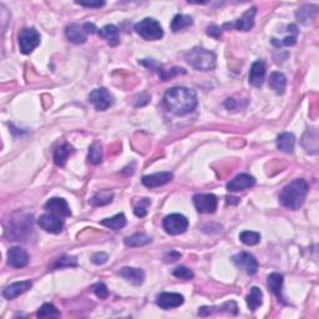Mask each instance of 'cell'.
Wrapping results in <instances>:
<instances>
[{"label":"cell","instance_id":"6da1fadb","mask_svg":"<svg viewBox=\"0 0 319 319\" xmlns=\"http://www.w3.org/2000/svg\"><path fill=\"white\" fill-rule=\"evenodd\" d=\"M164 102L172 114L182 116L195 110L197 106V95L188 87H172L165 92Z\"/></svg>","mask_w":319,"mask_h":319},{"label":"cell","instance_id":"7a4b0ae2","mask_svg":"<svg viewBox=\"0 0 319 319\" xmlns=\"http://www.w3.org/2000/svg\"><path fill=\"white\" fill-rule=\"evenodd\" d=\"M308 183L303 179H297L287 185L279 193V202L286 208L296 211L299 209L304 203L308 195Z\"/></svg>","mask_w":319,"mask_h":319},{"label":"cell","instance_id":"3957f363","mask_svg":"<svg viewBox=\"0 0 319 319\" xmlns=\"http://www.w3.org/2000/svg\"><path fill=\"white\" fill-rule=\"evenodd\" d=\"M186 61L196 70L209 71L216 66V55L204 47H193L186 54Z\"/></svg>","mask_w":319,"mask_h":319},{"label":"cell","instance_id":"277c9868","mask_svg":"<svg viewBox=\"0 0 319 319\" xmlns=\"http://www.w3.org/2000/svg\"><path fill=\"white\" fill-rule=\"evenodd\" d=\"M135 31L145 40H160L164 36V30L157 20L152 18H145L135 25Z\"/></svg>","mask_w":319,"mask_h":319},{"label":"cell","instance_id":"5b68a950","mask_svg":"<svg viewBox=\"0 0 319 319\" xmlns=\"http://www.w3.org/2000/svg\"><path fill=\"white\" fill-rule=\"evenodd\" d=\"M188 220L186 219L183 215L180 214H172L170 216L165 217L164 222H162V226H164L165 231H166L169 235L172 236H177V235H182L187 231L188 228Z\"/></svg>","mask_w":319,"mask_h":319},{"label":"cell","instance_id":"8992f818","mask_svg":"<svg viewBox=\"0 0 319 319\" xmlns=\"http://www.w3.org/2000/svg\"><path fill=\"white\" fill-rule=\"evenodd\" d=\"M40 44V34L36 29L26 28L19 34V47L23 54H30Z\"/></svg>","mask_w":319,"mask_h":319},{"label":"cell","instance_id":"52a82bcc","mask_svg":"<svg viewBox=\"0 0 319 319\" xmlns=\"http://www.w3.org/2000/svg\"><path fill=\"white\" fill-rule=\"evenodd\" d=\"M89 101L94 105V108L97 111H105L114 103V99L110 92L105 87L95 89L94 91L90 92Z\"/></svg>","mask_w":319,"mask_h":319},{"label":"cell","instance_id":"ba28073f","mask_svg":"<svg viewBox=\"0 0 319 319\" xmlns=\"http://www.w3.org/2000/svg\"><path fill=\"white\" fill-rule=\"evenodd\" d=\"M193 204L199 214H214L219 206V199L212 193H201L193 197Z\"/></svg>","mask_w":319,"mask_h":319},{"label":"cell","instance_id":"9c48e42d","mask_svg":"<svg viewBox=\"0 0 319 319\" xmlns=\"http://www.w3.org/2000/svg\"><path fill=\"white\" fill-rule=\"evenodd\" d=\"M38 223L40 227L49 233H60L64 228V220L63 217L57 216L54 214H45L39 217Z\"/></svg>","mask_w":319,"mask_h":319},{"label":"cell","instance_id":"30bf717a","mask_svg":"<svg viewBox=\"0 0 319 319\" xmlns=\"http://www.w3.org/2000/svg\"><path fill=\"white\" fill-rule=\"evenodd\" d=\"M232 262L249 276L256 275L257 270H258V263H257L256 258L247 252H241V253L233 256Z\"/></svg>","mask_w":319,"mask_h":319},{"label":"cell","instance_id":"8fae6325","mask_svg":"<svg viewBox=\"0 0 319 319\" xmlns=\"http://www.w3.org/2000/svg\"><path fill=\"white\" fill-rule=\"evenodd\" d=\"M257 9L256 8H251L247 10L239 19H237L233 23H226L223 25V29H237L242 31H249L254 25V17H256Z\"/></svg>","mask_w":319,"mask_h":319},{"label":"cell","instance_id":"7c38bea8","mask_svg":"<svg viewBox=\"0 0 319 319\" xmlns=\"http://www.w3.org/2000/svg\"><path fill=\"white\" fill-rule=\"evenodd\" d=\"M185 298L182 294L180 293H171V292H164V293L158 294L156 298V304L162 309H172V308H177L183 304Z\"/></svg>","mask_w":319,"mask_h":319},{"label":"cell","instance_id":"4fadbf2b","mask_svg":"<svg viewBox=\"0 0 319 319\" xmlns=\"http://www.w3.org/2000/svg\"><path fill=\"white\" fill-rule=\"evenodd\" d=\"M254 185H256V179L253 176L248 174H239L227 183V190L230 192H237V191H243L253 187Z\"/></svg>","mask_w":319,"mask_h":319},{"label":"cell","instance_id":"5bb4252c","mask_svg":"<svg viewBox=\"0 0 319 319\" xmlns=\"http://www.w3.org/2000/svg\"><path fill=\"white\" fill-rule=\"evenodd\" d=\"M45 209H46L49 214H54L57 216L60 217H69L71 216L70 207H69L68 202L64 198H50L49 201L45 203Z\"/></svg>","mask_w":319,"mask_h":319},{"label":"cell","instance_id":"9a60e30c","mask_svg":"<svg viewBox=\"0 0 319 319\" xmlns=\"http://www.w3.org/2000/svg\"><path fill=\"white\" fill-rule=\"evenodd\" d=\"M29 254L20 247H12L8 251V264L13 268H23L28 264Z\"/></svg>","mask_w":319,"mask_h":319},{"label":"cell","instance_id":"2e32d148","mask_svg":"<svg viewBox=\"0 0 319 319\" xmlns=\"http://www.w3.org/2000/svg\"><path fill=\"white\" fill-rule=\"evenodd\" d=\"M174 179V174L172 172H157L153 175H147V176L142 177V183L148 188H155L164 186L169 183L170 181Z\"/></svg>","mask_w":319,"mask_h":319},{"label":"cell","instance_id":"e0dca14e","mask_svg":"<svg viewBox=\"0 0 319 319\" xmlns=\"http://www.w3.org/2000/svg\"><path fill=\"white\" fill-rule=\"evenodd\" d=\"M33 283L31 281H21V282H15V283L10 284L7 288L3 291V297L7 299H14L17 297H19L20 294L25 293L29 289L31 288Z\"/></svg>","mask_w":319,"mask_h":319},{"label":"cell","instance_id":"ac0fdd59","mask_svg":"<svg viewBox=\"0 0 319 319\" xmlns=\"http://www.w3.org/2000/svg\"><path fill=\"white\" fill-rule=\"evenodd\" d=\"M265 79V63L263 60H257L252 65L251 71H249L248 81L253 86L259 87Z\"/></svg>","mask_w":319,"mask_h":319},{"label":"cell","instance_id":"d6986e66","mask_svg":"<svg viewBox=\"0 0 319 319\" xmlns=\"http://www.w3.org/2000/svg\"><path fill=\"white\" fill-rule=\"evenodd\" d=\"M66 36L74 44H84L87 39V33L85 30L84 25H78V24H70L65 30Z\"/></svg>","mask_w":319,"mask_h":319},{"label":"cell","instance_id":"ffe728a7","mask_svg":"<svg viewBox=\"0 0 319 319\" xmlns=\"http://www.w3.org/2000/svg\"><path fill=\"white\" fill-rule=\"evenodd\" d=\"M119 275L129 282H131L135 286H140L145 281V272L139 268L132 267H124L119 271Z\"/></svg>","mask_w":319,"mask_h":319},{"label":"cell","instance_id":"44dd1931","mask_svg":"<svg viewBox=\"0 0 319 319\" xmlns=\"http://www.w3.org/2000/svg\"><path fill=\"white\" fill-rule=\"evenodd\" d=\"M100 38L105 39L106 42H108L110 46H118L120 42V33L119 29L116 28L113 24H109V25H105L103 28H101L99 31H97Z\"/></svg>","mask_w":319,"mask_h":319},{"label":"cell","instance_id":"7402d4cb","mask_svg":"<svg viewBox=\"0 0 319 319\" xmlns=\"http://www.w3.org/2000/svg\"><path fill=\"white\" fill-rule=\"evenodd\" d=\"M74 152H75V148H74L73 146L69 145V143H64V145L59 146V147L55 150L54 162L58 165V166H61V167L65 166L68 158L70 157Z\"/></svg>","mask_w":319,"mask_h":319},{"label":"cell","instance_id":"603a6c76","mask_svg":"<svg viewBox=\"0 0 319 319\" xmlns=\"http://www.w3.org/2000/svg\"><path fill=\"white\" fill-rule=\"evenodd\" d=\"M294 145H296V137L293 134L289 132H283L277 137V147L281 151L287 153H292L294 151Z\"/></svg>","mask_w":319,"mask_h":319},{"label":"cell","instance_id":"cb8c5ba5","mask_svg":"<svg viewBox=\"0 0 319 319\" xmlns=\"http://www.w3.org/2000/svg\"><path fill=\"white\" fill-rule=\"evenodd\" d=\"M282 286H283V276L279 275V273H272V275H270V277H268V287L275 293V296L277 297L278 300H281L282 303L286 304V300H284L283 296H282Z\"/></svg>","mask_w":319,"mask_h":319},{"label":"cell","instance_id":"d4e9b609","mask_svg":"<svg viewBox=\"0 0 319 319\" xmlns=\"http://www.w3.org/2000/svg\"><path fill=\"white\" fill-rule=\"evenodd\" d=\"M286 86H287V79L286 76L283 75L279 71H276V73H272L270 76V87L276 92V94L282 95L286 91Z\"/></svg>","mask_w":319,"mask_h":319},{"label":"cell","instance_id":"484cf974","mask_svg":"<svg viewBox=\"0 0 319 319\" xmlns=\"http://www.w3.org/2000/svg\"><path fill=\"white\" fill-rule=\"evenodd\" d=\"M223 309H225L227 313H230L231 310H233L236 314H237V312H238L237 304H236L235 302H226L225 304L220 305V307H201L198 310V314L201 315V317H207V315L212 314V313H215V312H222Z\"/></svg>","mask_w":319,"mask_h":319},{"label":"cell","instance_id":"4316f807","mask_svg":"<svg viewBox=\"0 0 319 319\" xmlns=\"http://www.w3.org/2000/svg\"><path fill=\"white\" fill-rule=\"evenodd\" d=\"M315 12H317V7H314V5H304L296 13V18L299 23L308 25L314 18Z\"/></svg>","mask_w":319,"mask_h":319},{"label":"cell","instance_id":"83f0119b","mask_svg":"<svg viewBox=\"0 0 319 319\" xmlns=\"http://www.w3.org/2000/svg\"><path fill=\"white\" fill-rule=\"evenodd\" d=\"M246 300H247V304H248L249 309H251L252 312H254V310H256L258 307H260L263 303L262 291H260L258 287H252L251 293L247 296Z\"/></svg>","mask_w":319,"mask_h":319},{"label":"cell","instance_id":"f1b7e54d","mask_svg":"<svg viewBox=\"0 0 319 319\" xmlns=\"http://www.w3.org/2000/svg\"><path fill=\"white\" fill-rule=\"evenodd\" d=\"M101 225L113 231H119L126 226V217H125L124 214H119L116 216L111 217V219L102 220L101 221Z\"/></svg>","mask_w":319,"mask_h":319},{"label":"cell","instance_id":"f546056e","mask_svg":"<svg viewBox=\"0 0 319 319\" xmlns=\"http://www.w3.org/2000/svg\"><path fill=\"white\" fill-rule=\"evenodd\" d=\"M151 241L152 239H151L150 236L145 235V233H135V235L125 238V244L127 247H142L151 243Z\"/></svg>","mask_w":319,"mask_h":319},{"label":"cell","instance_id":"4dcf8cb0","mask_svg":"<svg viewBox=\"0 0 319 319\" xmlns=\"http://www.w3.org/2000/svg\"><path fill=\"white\" fill-rule=\"evenodd\" d=\"M193 24L192 18L188 17V15H183V14H177L176 17L174 18L171 23V29L174 33H177V31L183 30V29L188 28Z\"/></svg>","mask_w":319,"mask_h":319},{"label":"cell","instance_id":"1f68e13d","mask_svg":"<svg viewBox=\"0 0 319 319\" xmlns=\"http://www.w3.org/2000/svg\"><path fill=\"white\" fill-rule=\"evenodd\" d=\"M113 197L114 195L110 191H101V192L96 193V195H94L90 198V203L92 206H103V204L110 203L113 201Z\"/></svg>","mask_w":319,"mask_h":319},{"label":"cell","instance_id":"d6a6232c","mask_svg":"<svg viewBox=\"0 0 319 319\" xmlns=\"http://www.w3.org/2000/svg\"><path fill=\"white\" fill-rule=\"evenodd\" d=\"M89 162L92 165H99L102 161V148L99 142H94L89 148Z\"/></svg>","mask_w":319,"mask_h":319},{"label":"cell","instance_id":"836d02e7","mask_svg":"<svg viewBox=\"0 0 319 319\" xmlns=\"http://www.w3.org/2000/svg\"><path fill=\"white\" fill-rule=\"evenodd\" d=\"M36 315H38L39 318H47V317L59 318L60 312L54 307V305L50 304V303H46V304H44L41 308H40L38 314Z\"/></svg>","mask_w":319,"mask_h":319},{"label":"cell","instance_id":"e575fe53","mask_svg":"<svg viewBox=\"0 0 319 319\" xmlns=\"http://www.w3.org/2000/svg\"><path fill=\"white\" fill-rule=\"evenodd\" d=\"M239 239L247 246H254V244L259 243L260 235L257 232H253V231H243L239 235Z\"/></svg>","mask_w":319,"mask_h":319},{"label":"cell","instance_id":"d590c367","mask_svg":"<svg viewBox=\"0 0 319 319\" xmlns=\"http://www.w3.org/2000/svg\"><path fill=\"white\" fill-rule=\"evenodd\" d=\"M151 204V199L148 198H142L140 199V203L136 204L135 206V215H136L137 217H145L146 215H147V208L150 207Z\"/></svg>","mask_w":319,"mask_h":319},{"label":"cell","instance_id":"8d00e7d4","mask_svg":"<svg viewBox=\"0 0 319 319\" xmlns=\"http://www.w3.org/2000/svg\"><path fill=\"white\" fill-rule=\"evenodd\" d=\"M174 276L177 278L185 279V281H188V279L193 278V272L187 267H183V265H180V267L175 268L174 271Z\"/></svg>","mask_w":319,"mask_h":319},{"label":"cell","instance_id":"74e56055","mask_svg":"<svg viewBox=\"0 0 319 319\" xmlns=\"http://www.w3.org/2000/svg\"><path fill=\"white\" fill-rule=\"evenodd\" d=\"M158 73H160V78L164 80V81H166V80L174 78V76L179 75V74H185L186 71H185V69H182V68H174V69H171L170 71L158 70Z\"/></svg>","mask_w":319,"mask_h":319},{"label":"cell","instance_id":"f35d334b","mask_svg":"<svg viewBox=\"0 0 319 319\" xmlns=\"http://www.w3.org/2000/svg\"><path fill=\"white\" fill-rule=\"evenodd\" d=\"M297 42V36L296 35H292V36H287V38H284L282 41H279V40L272 39V44L275 45V46L277 47H281V46H292V45H294Z\"/></svg>","mask_w":319,"mask_h":319},{"label":"cell","instance_id":"ab89813d","mask_svg":"<svg viewBox=\"0 0 319 319\" xmlns=\"http://www.w3.org/2000/svg\"><path fill=\"white\" fill-rule=\"evenodd\" d=\"M75 267L76 265V258H74V257H61V258H59L57 260V263L54 264L55 268H61V267Z\"/></svg>","mask_w":319,"mask_h":319},{"label":"cell","instance_id":"60d3db41","mask_svg":"<svg viewBox=\"0 0 319 319\" xmlns=\"http://www.w3.org/2000/svg\"><path fill=\"white\" fill-rule=\"evenodd\" d=\"M92 289H94V293L101 299H105L109 297V289L106 284L96 283L95 286H92Z\"/></svg>","mask_w":319,"mask_h":319},{"label":"cell","instance_id":"b9f144b4","mask_svg":"<svg viewBox=\"0 0 319 319\" xmlns=\"http://www.w3.org/2000/svg\"><path fill=\"white\" fill-rule=\"evenodd\" d=\"M206 33L208 36H212V38L215 39H220L221 35H222V29L217 25H209L208 28H207Z\"/></svg>","mask_w":319,"mask_h":319},{"label":"cell","instance_id":"7bdbcfd3","mask_svg":"<svg viewBox=\"0 0 319 319\" xmlns=\"http://www.w3.org/2000/svg\"><path fill=\"white\" fill-rule=\"evenodd\" d=\"M108 254L106 253H102V252H100V253H95L94 256H92V263H95V264H103V263L108 262Z\"/></svg>","mask_w":319,"mask_h":319},{"label":"cell","instance_id":"ee69618b","mask_svg":"<svg viewBox=\"0 0 319 319\" xmlns=\"http://www.w3.org/2000/svg\"><path fill=\"white\" fill-rule=\"evenodd\" d=\"M181 258V253H179V252L176 251H170L169 253L165 254V260L166 262H175V260L180 259Z\"/></svg>","mask_w":319,"mask_h":319},{"label":"cell","instance_id":"f6af8a7d","mask_svg":"<svg viewBox=\"0 0 319 319\" xmlns=\"http://www.w3.org/2000/svg\"><path fill=\"white\" fill-rule=\"evenodd\" d=\"M76 4L80 5V7H86V8H101L105 5L103 2H96V3H91V2H76Z\"/></svg>","mask_w":319,"mask_h":319},{"label":"cell","instance_id":"bcb514c9","mask_svg":"<svg viewBox=\"0 0 319 319\" xmlns=\"http://www.w3.org/2000/svg\"><path fill=\"white\" fill-rule=\"evenodd\" d=\"M140 63L142 64V65H145L146 68L151 69V70H153V69H156V68L160 69L158 63H156V61L152 60V59H151V60L150 59H143V60H141Z\"/></svg>","mask_w":319,"mask_h":319},{"label":"cell","instance_id":"7dc6e473","mask_svg":"<svg viewBox=\"0 0 319 319\" xmlns=\"http://www.w3.org/2000/svg\"><path fill=\"white\" fill-rule=\"evenodd\" d=\"M84 28H85V30H86V33L87 34H95V33H97V29L95 28V25L94 24H91V23H85L84 24Z\"/></svg>","mask_w":319,"mask_h":319}]
</instances>
